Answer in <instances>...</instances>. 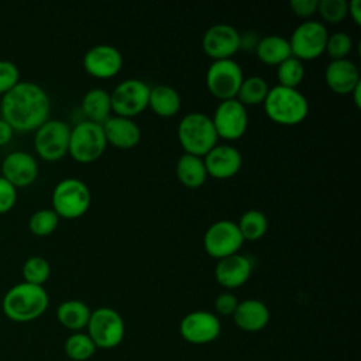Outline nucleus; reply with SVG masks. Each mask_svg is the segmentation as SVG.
Here are the masks:
<instances>
[{
    "instance_id": "obj_31",
    "label": "nucleus",
    "mask_w": 361,
    "mask_h": 361,
    "mask_svg": "<svg viewBox=\"0 0 361 361\" xmlns=\"http://www.w3.org/2000/svg\"><path fill=\"white\" fill-rule=\"evenodd\" d=\"M305 78V65L300 59L289 56L276 66L278 85L296 89Z\"/></svg>"
},
{
    "instance_id": "obj_41",
    "label": "nucleus",
    "mask_w": 361,
    "mask_h": 361,
    "mask_svg": "<svg viewBox=\"0 0 361 361\" xmlns=\"http://www.w3.org/2000/svg\"><path fill=\"white\" fill-rule=\"evenodd\" d=\"M347 13H350L353 21H354L357 25L361 24V3H360V0H351V1L348 3Z\"/></svg>"
},
{
    "instance_id": "obj_37",
    "label": "nucleus",
    "mask_w": 361,
    "mask_h": 361,
    "mask_svg": "<svg viewBox=\"0 0 361 361\" xmlns=\"http://www.w3.org/2000/svg\"><path fill=\"white\" fill-rule=\"evenodd\" d=\"M17 200V188L6 178L0 176V213L8 212Z\"/></svg>"
},
{
    "instance_id": "obj_39",
    "label": "nucleus",
    "mask_w": 361,
    "mask_h": 361,
    "mask_svg": "<svg viewBox=\"0 0 361 361\" xmlns=\"http://www.w3.org/2000/svg\"><path fill=\"white\" fill-rule=\"evenodd\" d=\"M319 0H290L289 7L293 14L302 18H307L317 11Z\"/></svg>"
},
{
    "instance_id": "obj_20",
    "label": "nucleus",
    "mask_w": 361,
    "mask_h": 361,
    "mask_svg": "<svg viewBox=\"0 0 361 361\" xmlns=\"http://www.w3.org/2000/svg\"><path fill=\"white\" fill-rule=\"evenodd\" d=\"M327 86L337 94H350L361 83L358 66L348 58L331 59L324 69Z\"/></svg>"
},
{
    "instance_id": "obj_36",
    "label": "nucleus",
    "mask_w": 361,
    "mask_h": 361,
    "mask_svg": "<svg viewBox=\"0 0 361 361\" xmlns=\"http://www.w3.org/2000/svg\"><path fill=\"white\" fill-rule=\"evenodd\" d=\"M20 82L18 66L7 59H0V94L8 92Z\"/></svg>"
},
{
    "instance_id": "obj_8",
    "label": "nucleus",
    "mask_w": 361,
    "mask_h": 361,
    "mask_svg": "<svg viewBox=\"0 0 361 361\" xmlns=\"http://www.w3.org/2000/svg\"><path fill=\"white\" fill-rule=\"evenodd\" d=\"M151 86L141 79L128 78L116 85L110 93L111 111L116 116L133 118L148 107Z\"/></svg>"
},
{
    "instance_id": "obj_30",
    "label": "nucleus",
    "mask_w": 361,
    "mask_h": 361,
    "mask_svg": "<svg viewBox=\"0 0 361 361\" xmlns=\"http://www.w3.org/2000/svg\"><path fill=\"white\" fill-rule=\"evenodd\" d=\"M65 354L73 361H86L96 353V345L87 333L76 331L71 334L63 345Z\"/></svg>"
},
{
    "instance_id": "obj_27",
    "label": "nucleus",
    "mask_w": 361,
    "mask_h": 361,
    "mask_svg": "<svg viewBox=\"0 0 361 361\" xmlns=\"http://www.w3.org/2000/svg\"><path fill=\"white\" fill-rule=\"evenodd\" d=\"M92 310L89 306L78 299L62 302L56 309L58 322L68 330L79 331L87 326Z\"/></svg>"
},
{
    "instance_id": "obj_21",
    "label": "nucleus",
    "mask_w": 361,
    "mask_h": 361,
    "mask_svg": "<svg viewBox=\"0 0 361 361\" xmlns=\"http://www.w3.org/2000/svg\"><path fill=\"white\" fill-rule=\"evenodd\" d=\"M102 127L107 144H111L118 149H131L141 140V130L133 118L113 114L102 124Z\"/></svg>"
},
{
    "instance_id": "obj_38",
    "label": "nucleus",
    "mask_w": 361,
    "mask_h": 361,
    "mask_svg": "<svg viewBox=\"0 0 361 361\" xmlns=\"http://www.w3.org/2000/svg\"><path fill=\"white\" fill-rule=\"evenodd\" d=\"M238 299L235 295L230 293V292H223L220 293L216 300H214V309L219 314H223V316H233V313L235 312L237 309V305H238Z\"/></svg>"
},
{
    "instance_id": "obj_32",
    "label": "nucleus",
    "mask_w": 361,
    "mask_h": 361,
    "mask_svg": "<svg viewBox=\"0 0 361 361\" xmlns=\"http://www.w3.org/2000/svg\"><path fill=\"white\" fill-rule=\"evenodd\" d=\"M51 275L49 262L39 255L30 257L23 264V276L24 282L42 286Z\"/></svg>"
},
{
    "instance_id": "obj_1",
    "label": "nucleus",
    "mask_w": 361,
    "mask_h": 361,
    "mask_svg": "<svg viewBox=\"0 0 361 361\" xmlns=\"http://www.w3.org/2000/svg\"><path fill=\"white\" fill-rule=\"evenodd\" d=\"M1 118L13 130L31 131L37 130L48 120L51 102L42 86L30 80H20L1 97Z\"/></svg>"
},
{
    "instance_id": "obj_33",
    "label": "nucleus",
    "mask_w": 361,
    "mask_h": 361,
    "mask_svg": "<svg viewBox=\"0 0 361 361\" xmlns=\"http://www.w3.org/2000/svg\"><path fill=\"white\" fill-rule=\"evenodd\" d=\"M59 223V216L52 209H39L34 212L28 220V228L32 234L44 237L51 234Z\"/></svg>"
},
{
    "instance_id": "obj_35",
    "label": "nucleus",
    "mask_w": 361,
    "mask_h": 361,
    "mask_svg": "<svg viewBox=\"0 0 361 361\" xmlns=\"http://www.w3.org/2000/svg\"><path fill=\"white\" fill-rule=\"evenodd\" d=\"M348 1L345 0H319L317 13L320 17L330 24H337L345 18Z\"/></svg>"
},
{
    "instance_id": "obj_7",
    "label": "nucleus",
    "mask_w": 361,
    "mask_h": 361,
    "mask_svg": "<svg viewBox=\"0 0 361 361\" xmlns=\"http://www.w3.org/2000/svg\"><path fill=\"white\" fill-rule=\"evenodd\" d=\"M86 329L96 348L103 350L117 347L126 334L123 317L111 307H99L92 310Z\"/></svg>"
},
{
    "instance_id": "obj_23",
    "label": "nucleus",
    "mask_w": 361,
    "mask_h": 361,
    "mask_svg": "<svg viewBox=\"0 0 361 361\" xmlns=\"http://www.w3.org/2000/svg\"><path fill=\"white\" fill-rule=\"evenodd\" d=\"M182 104L180 94L169 85H157L149 89L148 107L161 117H173L179 113Z\"/></svg>"
},
{
    "instance_id": "obj_18",
    "label": "nucleus",
    "mask_w": 361,
    "mask_h": 361,
    "mask_svg": "<svg viewBox=\"0 0 361 361\" xmlns=\"http://www.w3.org/2000/svg\"><path fill=\"white\" fill-rule=\"evenodd\" d=\"M1 176L16 188L31 185L38 175L37 159L25 151H13L1 162Z\"/></svg>"
},
{
    "instance_id": "obj_28",
    "label": "nucleus",
    "mask_w": 361,
    "mask_h": 361,
    "mask_svg": "<svg viewBox=\"0 0 361 361\" xmlns=\"http://www.w3.org/2000/svg\"><path fill=\"white\" fill-rule=\"evenodd\" d=\"M268 90H269L268 82L262 76L252 75V76L243 79L235 99L245 107L257 106V104L264 103V100L268 94Z\"/></svg>"
},
{
    "instance_id": "obj_3",
    "label": "nucleus",
    "mask_w": 361,
    "mask_h": 361,
    "mask_svg": "<svg viewBox=\"0 0 361 361\" xmlns=\"http://www.w3.org/2000/svg\"><path fill=\"white\" fill-rule=\"evenodd\" d=\"M262 104L268 118L283 126L299 124L309 114V102L306 96L298 89L281 85L269 87Z\"/></svg>"
},
{
    "instance_id": "obj_9",
    "label": "nucleus",
    "mask_w": 361,
    "mask_h": 361,
    "mask_svg": "<svg viewBox=\"0 0 361 361\" xmlns=\"http://www.w3.org/2000/svg\"><path fill=\"white\" fill-rule=\"evenodd\" d=\"M327 37L329 32L323 23L316 20H306L300 23L288 39L292 56L302 62L319 58L326 49Z\"/></svg>"
},
{
    "instance_id": "obj_15",
    "label": "nucleus",
    "mask_w": 361,
    "mask_h": 361,
    "mask_svg": "<svg viewBox=\"0 0 361 361\" xmlns=\"http://www.w3.org/2000/svg\"><path fill=\"white\" fill-rule=\"evenodd\" d=\"M202 48L213 61L228 59L240 51V32L231 24H214L203 34Z\"/></svg>"
},
{
    "instance_id": "obj_43",
    "label": "nucleus",
    "mask_w": 361,
    "mask_h": 361,
    "mask_svg": "<svg viewBox=\"0 0 361 361\" xmlns=\"http://www.w3.org/2000/svg\"><path fill=\"white\" fill-rule=\"evenodd\" d=\"M360 93H361V83H360V85H357V86L354 87V90L350 93V94L353 96V100H354V103H355V106H357V107H360V106H361V102H360Z\"/></svg>"
},
{
    "instance_id": "obj_6",
    "label": "nucleus",
    "mask_w": 361,
    "mask_h": 361,
    "mask_svg": "<svg viewBox=\"0 0 361 361\" xmlns=\"http://www.w3.org/2000/svg\"><path fill=\"white\" fill-rule=\"evenodd\" d=\"M107 141L102 124L83 120L71 128L68 152L80 164H90L99 159L106 151Z\"/></svg>"
},
{
    "instance_id": "obj_19",
    "label": "nucleus",
    "mask_w": 361,
    "mask_h": 361,
    "mask_svg": "<svg viewBox=\"0 0 361 361\" xmlns=\"http://www.w3.org/2000/svg\"><path fill=\"white\" fill-rule=\"evenodd\" d=\"M252 261L243 254H233L217 261L214 268L216 281L226 289L243 286L251 276Z\"/></svg>"
},
{
    "instance_id": "obj_2",
    "label": "nucleus",
    "mask_w": 361,
    "mask_h": 361,
    "mask_svg": "<svg viewBox=\"0 0 361 361\" xmlns=\"http://www.w3.org/2000/svg\"><path fill=\"white\" fill-rule=\"evenodd\" d=\"M49 305V296L44 286L20 282L11 286L3 300V313L13 322L25 323L42 316Z\"/></svg>"
},
{
    "instance_id": "obj_40",
    "label": "nucleus",
    "mask_w": 361,
    "mask_h": 361,
    "mask_svg": "<svg viewBox=\"0 0 361 361\" xmlns=\"http://www.w3.org/2000/svg\"><path fill=\"white\" fill-rule=\"evenodd\" d=\"M258 41H259L258 35L255 32H252V31L240 34V49L255 51V47H257Z\"/></svg>"
},
{
    "instance_id": "obj_14",
    "label": "nucleus",
    "mask_w": 361,
    "mask_h": 361,
    "mask_svg": "<svg viewBox=\"0 0 361 361\" xmlns=\"http://www.w3.org/2000/svg\"><path fill=\"white\" fill-rule=\"evenodd\" d=\"M221 331L219 317L207 310H193L183 316L179 333L190 344H207L214 341Z\"/></svg>"
},
{
    "instance_id": "obj_4",
    "label": "nucleus",
    "mask_w": 361,
    "mask_h": 361,
    "mask_svg": "<svg viewBox=\"0 0 361 361\" xmlns=\"http://www.w3.org/2000/svg\"><path fill=\"white\" fill-rule=\"evenodd\" d=\"M178 140L186 154L203 158L217 144L219 137L212 117L200 111H192L180 118Z\"/></svg>"
},
{
    "instance_id": "obj_10",
    "label": "nucleus",
    "mask_w": 361,
    "mask_h": 361,
    "mask_svg": "<svg viewBox=\"0 0 361 361\" xmlns=\"http://www.w3.org/2000/svg\"><path fill=\"white\" fill-rule=\"evenodd\" d=\"M243 79V69L233 58L213 61L206 72L207 90L220 102L235 99Z\"/></svg>"
},
{
    "instance_id": "obj_34",
    "label": "nucleus",
    "mask_w": 361,
    "mask_h": 361,
    "mask_svg": "<svg viewBox=\"0 0 361 361\" xmlns=\"http://www.w3.org/2000/svg\"><path fill=\"white\" fill-rule=\"evenodd\" d=\"M353 49V38L345 31H336L327 37L324 52L331 59H344Z\"/></svg>"
},
{
    "instance_id": "obj_17",
    "label": "nucleus",
    "mask_w": 361,
    "mask_h": 361,
    "mask_svg": "<svg viewBox=\"0 0 361 361\" xmlns=\"http://www.w3.org/2000/svg\"><path fill=\"white\" fill-rule=\"evenodd\" d=\"M203 162L207 175L216 179H227L234 176L241 165V152L230 144H216L204 157Z\"/></svg>"
},
{
    "instance_id": "obj_42",
    "label": "nucleus",
    "mask_w": 361,
    "mask_h": 361,
    "mask_svg": "<svg viewBox=\"0 0 361 361\" xmlns=\"http://www.w3.org/2000/svg\"><path fill=\"white\" fill-rule=\"evenodd\" d=\"M13 131L14 130L11 128V126L6 120L0 118V145H4L11 140Z\"/></svg>"
},
{
    "instance_id": "obj_24",
    "label": "nucleus",
    "mask_w": 361,
    "mask_h": 361,
    "mask_svg": "<svg viewBox=\"0 0 361 361\" xmlns=\"http://www.w3.org/2000/svg\"><path fill=\"white\" fill-rule=\"evenodd\" d=\"M175 172H176L178 180L183 186L190 189L202 186L207 179V172H206L203 158L192 154H186V152H183L178 158Z\"/></svg>"
},
{
    "instance_id": "obj_26",
    "label": "nucleus",
    "mask_w": 361,
    "mask_h": 361,
    "mask_svg": "<svg viewBox=\"0 0 361 361\" xmlns=\"http://www.w3.org/2000/svg\"><path fill=\"white\" fill-rule=\"evenodd\" d=\"M255 54L261 62L275 66L292 56L289 41L278 34L261 37L255 47Z\"/></svg>"
},
{
    "instance_id": "obj_13",
    "label": "nucleus",
    "mask_w": 361,
    "mask_h": 361,
    "mask_svg": "<svg viewBox=\"0 0 361 361\" xmlns=\"http://www.w3.org/2000/svg\"><path fill=\"white\" fill-rule=\"evenodd\" d=\"M243 243L244 240L237 227V223L231 220L214 221L209 226L203 237L204 251L216 259L237 254Z\"/></svg>"
},
{
    "instance_id": "obj_11",
    "label": "nucleus",
    "mask_w": 361,
    "mask_h": 361,
    "mask_svg": "<svg viewBox=\"0 0 361 361\" xmlns=\"http://www.w3.org/2000/svg\"><path fill=\"white\" fill-rule=\"evenodd\" d=\"M71 127L62 120H47L35 130L34 148L45 161H58L69 147Z\"/></svg>"
},
{
    "instance_id": "obj_29",
    "label": "nucleus",
    "mask_w": 361,
    "mask_h": 361,
    "mask_svg": "<svg viewBox=\"0 0 361 361\" xmlns=\"http://www.w3.org/2000/svg\"><path fill=\"white\" fill-rule=\"evenodd\" d=\"M237 227L244 241H257L267 233L268 220L261 210L250 209L241 214Z\"/></svg>"
},
{
    "instance_id": "obj_22",
    "label": "nucleus",
    "mask_w": 361,
    "mask_h": 361,
    "mask_svg": "<svg viewBox=\"0 0 361 361\" xmlns=\"http://www.w3.org/2000/svg\"><path fill=\"white\" fill-rule=\"evenodd\" d=\"M234 323L238 329L254 333L262 330L271 319L268 306L259 299H245L238 302L235 312L233 313Z\"/></svg>"
},
{
    "instance_id": "obj_12",
    "label": "nucleus",
    "mask_w": 361,
    "mask_h": 361,
    "mask_svg": "<svg viewBox=\"0 0 361 361\" xmlns=\"http://www.w3.org/2000/svg\"><path fill=\"white\" fill-rule=\"evenodd\" d=\"M219 138L234 141L241 138L248 127L247 107L237 99L221 100L212 117Z\"/></svg>"
},
{
    "instance_id": "obj_16",
    "label": "nucleus",
    "mask_w": 361,
    "mask_h": 361,
    "mask_svg": "<svg viewBox=\"0 0 361 361\" xmlns=\"http://www.w3.org/2000/svg\"><path fill=\"white\" fill-rule=\"evenodd\" d=\"M83 68L94 78L109 79L116 76L123 68V55L110 44H97L83 55Z\"/></svg>"
},
{
    "instance_id": "obj_5",
    "label": "nucleus",
    "mask_w": 361,
    "mask_h": 361,
    "mask_svg": "<svg viewBox=\"0 0 361 361\" xmlns=\"http://www.w3.org/2000/svg\"><path fill=\"white\" fill-rule=\"evenodd\" d=\"M52 210L63 219L83 216L92 203V193L87 185L78 178L59 180L52 190Z\"/></svg>"
},
{
    "instance_id": "obj_25",
    "label": "nucleus",
    "mask_w": 361,
    "mask_h": 361,
    "mask_svg": "<svg viewBox=\"0 0 361 361\" xmlns=\"http://www.w3.org/2000/svg\"><path fill=\"white\" fill-rule=\"evenodd\" d=\"M82 111L86 116V120L103 124L113 113L110 93L102 87L87 90L82 99Z\"/></svg>"
}]
</instances>
